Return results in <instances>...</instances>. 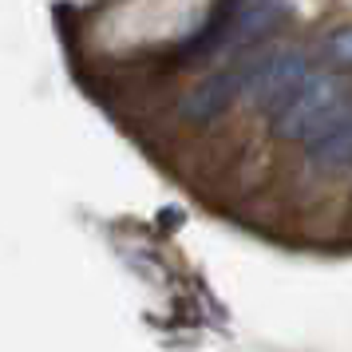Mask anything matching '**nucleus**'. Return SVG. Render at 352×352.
I'll list each match as a JSON object with an SVG mask.
<instances>
[{
    "instance_id": "nucleus-1",
    "label": "nucleus",
    "mask_w": 352,
    "mask_h": 352,
    "mask_svg": "<svg viewBox=\"0 0 352 352\" xmlns=\"http://www.w3.org/2000/svg\"><path fill=\"white\" fill-rule=\"evenodd\" d=\"M352 123V103H349V83L336 80L333 72H313L297 99L277 115V135L289 143H317L329 131L349 127Z\"/></svg>"
},
{
    "instance_id": "nucleus-2",
    "label": "nucleus",
    "mask_w": 352,
    "mask_h": 352,
    "mask_svg": "<svg viewBox=\"0 0 352 352\" xmlns=\"http://www.w3.org/2000/svg\"><path fill=\"white\" fill-rule=\"evenodd\" d=\"M309 76H313V60L305 52H297V48L265 52V56H254L250 60L241 96L250 99L257 111H265L270 119H277L297 99V91L309 83Z\"/></svg>"
},
{
    "instance_id": "nucleus-3",
    "label": "nucleus",
    "mask_w": 352,
    "mask_h": 352,
    "mask_svg": "<svg viewBox=\"0 0 352 352\" xmlns=\"http://www.w3.org/2000/svg\"><path fill=\"white\" fill-rule=\"evenodd\" d=\"M245 67H250V60H238V64H226L222 72L206 76L190 96L182 99V119H190V123H210V119H218V115L241 96Z\"/></svg>"
},
{
    "instance_id": "nucleus-4",
    "label": "nucleus",
    "mask_w": 352,
    "mask_h": 352,
    "mask_svg": "<svg viewBox=\"0 0 352 352\" xmlns=\"http://www.w3.org/2000/svg\"><path fill=\"white\" fill-rule=\"evenodd\" d=\"M281 16H285V4H277V0H270V4H234V24H230L226 44L234 52H250L277 28Z\"/></svg>"
},
{
    "instance_id": "nucleus-5",
    "label": "nucleus",
    "mask_w": 352,
    "mask_h": 352,
    "mask_svg": "<svg viewBox=\"0 0 352 352\" xmlns=\"http://www.w3.org/2000/svg\"><path fill=\"white\" fill-rule=\"evenodd\" d=\"M230 24H234V4H214L210 16H206V24H202L194 36H186V40L170 52V60H175L178 67H186V64H198V60L214 56V52L226 44Z\"/></svg>"
},
{
    "instance_id": "nucleus-6",
    "label": "nucleus",
    "mask_w": 352,
    "mask_h": 352,
    "mask_svg": "<svg viewBox=\"0 0 352 352\" xmlns=\"http://www.w3.org/2000/svg\"><path fill=\"white\" fill-rule=\"evenodd\" d=\"M309 162L317 175H344L352 162V123L329 131L317 143H309Z\"/></svg>"
},
{
    "instance_id": "nucleus-7",
    "label": "nucleus",
    "mask_w": 352,
    "mask_h": 352,
    "mask_svg": "<svg viewBox=\"0 0 352 352\" xmlns=\"http://www.w3.org/2000/svg\"><path fill=\"white\" fill-rule=\"evenodd\" d=\"M349 28H336L333 40H324V56H333V67L336 72H349V60H352V48H349Z\"/></svg>"
}]
</instances>
